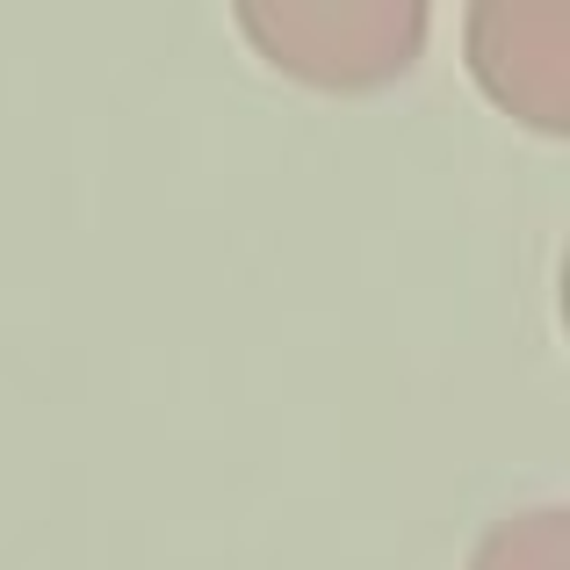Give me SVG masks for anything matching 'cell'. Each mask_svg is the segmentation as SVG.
<instances>
[{
  "label": "cell",
  "mask_w": 570,
  "mask_h": 570,
  "mask_svg": "<svg viewBox=\"0 0 570 570\" xmlns=\"http://www.w3.org/2000/svg\"><path fill=\"white\" fill-rule=\"evenodd\" d=\"M232 22L275 72L325 95H362L419 66L433 14L419 0H246Z\"/></svg>",
  "instance_id": "1"
},
{
  "label": "cell",
  "mask_w": 570,
  "mask_h": 570,
  "mask_svg": "<svg viewBox=\"0 0 570 570\" xmlns=\"http://www.w3.org/2000/svg\"><path fill=\"white\" fill-rule=\"evenodd\" d=\"M470 72L513 124L570 138V0H484L462 22Z\"/></svg>",
  "instance_id": "2"
},
{
  "label": "cell",
  "mask_w": 570,
  "mask_h": 570,
  "mask_svg": "<svg viewBox=\"0 0 570 570\" xmlns=\"http://www.w3.org/2000/svg\"><path fill=\"white\" fill-rule=\"evenodd\" d=\"M470 570H570V513L563 505L505 513L499 528L476 542Z\"/></svg>",
  "instance_id": "3"
}]
</instances>
